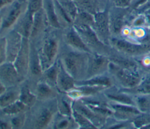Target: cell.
<instances>
[{
	"instance_id": "cell-1",
	"label": "cell",
	"mask_w": 150,
	"mask_h": 129,
	"mask_svg": "<svg viewBox=\"0 0 150 129\" xmlns=\"http://www.w3.org/2000/svg\"><path fill=\"white\" fill-rule=\"evenodd\" d=\"M88 54L74 50L64 44L60 48L59 60L64 69L76 81L86 79L88 65Z\"/></svg>"
},
{
	"instance_id": "cell-2",
	"label": "cell",
	"mask_w": 150,
	"mask_h": 129,
	"mask_svg": "<svg viewBox=\"0 0 150 129\" xmlns=\"http://www.w3.org/2000/svg\"><path fill=\"white\" fill-rule=\"evenodd\" d=\"M57 29L46 32L40 47H36L43 71L52 65L58 59L60 45Z\"/></svg>"
},
{
	"instance_id": "cell-3",
	"label": "cell",
	"mask_w": 150,
	"mask_h": 129,
	"mask_svg": "<svg viewBox=\"0 0 150 129\" xmlns=\"http://www.w3.org/2000/svg\"><path fill=\"white\" fill-rule=\"evenodd\" d=\"M40 102H42L41 104L30 113V128L43 129L48 127L57 112L56 97L47 101Z\"/></svg>"
},
{
	"instance_id": "cell-4",
	"label": "cell",
	"mask_w": 150,
	"mask_h": 129,
	"mask_svg": "<svg viewBox=\"0 0 150 129\" xmlns=\"http://www.w3.org/2000/svg\"><path fill=\"white\" fill-rule=\"evenodd\" d=\"M134 15V10L131 7L122 8L111 6L110 4L108 16L111 37H121L124 27L129 25Z\"/></svg>"
},
{
	"instance_id": "cell-5",
	"label": "cell",
	"mask_w": 150,
	"mask_h": 129,
	"mask_svg": "<svg viewBox=\"0 0 150 129\" xmlns=\"http://www.w3.org/2000/svg\"><path fill=\"white\" fill-rule=\"evenodd\" d=\"M108 71L114 79L121 86L126 89L132 88L142 81L139 69H131L121 68L110 61Z\"/></svg>"
},
{
	"instance_id": "cell-6",
	"label": "cell",
	"mask_w": 150,
	"mask_h": 129,
	"mask_svg": "<svg viewBox=\"0 0 150 129\" xmlns=\"http://www.w3.org/2000/svg\"><path fill=\"white\" fill-rule=\"evenodd\" d=\"M73 26L92 53L103 54L108 57L112 48L110 46L106 45L101 42L91 26L86 25Z\"/></svg>"
},
{
	"instance_id": "cell-7",
	"label": "cell",
	"mask_w": 150,
	"mask_h": 129,
	"mask_svg": "<svg viewBox=\"0 0 150 129\" xmlns=\"http://www.w3.org/2000/svg\"><path fill=\"white\" fill-rule=\"evenodd\" d=\"M110 46L117 51L132 58L139 57L149 53L145 44L134 43L121 37H111Z\"/></svg>"
},
{
	"instance_id": "cell-8",
	"label": "cell",
	"mask_w": 150,
	"mask_h": 129,
	"mask_svg": "<svg viewBox=\"0 0 150 129\" xmlns=\"http://www.w3.org/2000/svg\"><path fill=\"white\" fill-rule=\"evenodd\" d=\"M110 5L104 10L94 15V25L92 26L99 40L106 45L110 46L111 35L109 26L108 10Z\"/></svg>"
},
{
	"instance_id": "cell-9",
	"label": "cell",
	"mask_w": 150,
	"mask_h": 129,
	"mask_svg": "<svg viewBox=\"0 0 150 129\" xmlns=\"http://www.w3.org/2000/svg\"><path fill=\"white\" fill-rule=\"evenodd\" d=\"M110 60L107 55L93 53L88 54L86 79L104 74L108 70Z\"/></svg>"
},
{
	"instance_id": "cell-10",
	"label": "cell",
	"mask_w": 150,
	"mask_h": 129,
	"mask_svg": "<svg viewBox=\"0 0 150 129\" xmlns=\"http://www.w3.org/2000/svg\"><path fill=\"white\" fill-rule=\"evenodd\" d=\"M25 3L15 0L9 5L7 11L2 15L0 26V36L6 30L15 26L20 18L23 10Z\"/></svg>"
},
{
	"instance_id": "cell-11",
	"label": "cell",
	"mask_w": 150,
	"mask_h": 129,
	"mask_svg": "<svg viewBox=\"0 0 150 129\" xmlns=\"http://www.w3.org/2000/svg\"><path fill=\"white\" fill-rule=\"evenodd\" d=\"M0 80L8 88L19 85L25 78L19 74L13 62L6 61L0 65Z\"/></svg>"
},
{
	"instance_id": "cell-12",
	"label": "cell",
	"mask_w": 150,
	"mask_h": 129,
	"mask_svg": "<svg viewBox=\"0 0 150 129\" xmlns=\"http://www.w3.org/2000/svg\"><path fill=\"white\" fill-rule=\"evenodd\" d=\"M30 55V40L23 37L21 50L13 62V64L19 74L26 79L29 72Z\"/></svg>"
},
{
	"instance_id": "cell-13",
	"label": "cell",
	"mask_w": 150,
	"mask_h": 129,
	"mask_svg": "<svg viewBox=\"0 0 150 129\" xmlns=\"http://www.w3.org/2000/svg\"><path fill=\"white\" fill-rule=\"evenodd\" d=\"M63 40L64 44L74 50L93 53L73 25L64 28L63 32Z\"/></svg>"
},
{
	"instance_id": "cell-14",
	"label": "cell",
	"mask_w": 150,
	"mask_h": 129,
	"mask_svg": "<svg viewBox=\"0 0 150 129\" xmlns=\"http://www.w3.org/2000/svg\"><path fill=\"white\" fill-rule=\"evenodd\" d=\"M5 38L6 61L13 62L22 47L23 37L15 29H12Z\"/></svg>"
},
{
	"instance_id": "cell-15",
	"label": "cell",
	"mask_w": 150,
	"mask_h": 129,
	"mask_svg": "<svg viewBox=\"0 0 150 129\" xmlns=\"http://www.w3.org/2000/svg\"><path fill=\"white\" fill-rule=\"evenodd\" d=\"M78 11L87 12L92 15L102 11L110 5L108 0H73Z\"/></svg>"
},
{
	"instance_id": "cell-16",
	"label": "cell",
	"mask_w": 150,
	"mask_h": 129,
	"mask_svg": "<svg viewBox=\"0 0 150 129\" xmlns=\"http://www.w3.org/2000/svg\"><path fill=\"white\" fill-rule=\"evenodd\" d=\"M43 72L40 60L35 43L30 40V55L28 75L32 79H39Z\"/></svg>"
},
{
	"instance_id": "cell-17",
	"label": "cell",
	"mask_w": 150,
	"mask_h": 129,
	"mask_svg": "<svg viewBox=\"0 0 150 129\" xmlns=\"http://www.w3.org/2000/svg\"><path fill=\"white\" fill-rule=\"evenodd\" d=\"M73 108L87 117L96 127H100L105 123V117L93 111L80 99L73 101Z\"/></svg>"
},
{
	"instance_id": "cell-18",
	"label": "cell",
	"mask_w": 150,
	"mask_h": 129,
	"mask_svg": "<svg viewBox=\"0 0 150 129\" xmlns=\"http://www.w3.org/2000/svg\"><path fill=\"white\" fill-rule=\"evenodd\" d=\"M75 81L73 77L64 69L60 61V69L56 83V89L58 92L66 93L75 86Z\"/></svg>"
},
{
	"instance_id": "cell-19",
	"label": "cell",
	"mask_w": 150,
	"mask_h": 129,
	"mask_svg": "<svg viewBox=\"0 0 150 129\" xmlns=\"http://www.w3.org/2000/svg\"><path fill=\"white\" fill-rule=\"evenodd\" d=\"M111 108L114 110V113L117 118L121 119H133L141 112L135 106L121 103H113L110 104Z\"/></svg>"
},
{
	"instance_id": "cell-20",
	"label": "cell",
	"mask_w": 150,
	"mask_h": 129,
	"mask_svg": "<svg viewBox=\"0 0 150 129\" xmlns=\"http://www.w3.org/2000/svg\"><path fill=\"white\" fill-rule=\"evenodd\" d=\"M33 21V14L25 10L23 16L16 22L15 29L23 37L30 38Z\"/></svg>"
},
{
	"instance_id": "cell-21",
	"label": "cell",
	"mask_w": 150,
	"mask_h": 129,
	"mask_svg": "<svg viewBox=\"0 0 150 129\" xmlns=\"http://www.w3.org/2000/svg\"><path fill=\"white\" fill-rule=\"evenodd\" d=\"M58 93L56 88L43 81L39 80L36 84L35 93L37 96L38 101H47L56 98Z\"/></svg>"
},
{
	"instance_id": "cell-22",
	"label": "cell",
	"mask_w": 150,
	"mask_h": 129,
	"mask_svg": "<svg viewBox=\"0 0 150 129\" xmlns=\"http://www.w3.org/2000/svg\"><path fill=\"white\" fill-rule=\"evenodd\" d=\"M49 25L43 8L33 14V21L29 40L33 41L42 32H45L46 25Z\"/></svg>"
},
{
	"instance_id": "cell-23",
	"label": "cell",
	"mask_w": 150,
	"mask_h": 129,
	"mask_svg": "<svg viewBox=\"0 0 150 129\" xmlns=\"http://www.w3.org/2000/svg\"><path fill=\"white\" fill-rule=\"evenodd\" d=\"M43 9L47 20L49 26L54 29H61L62 26L56 12L54 0H43Z\"/></svg>"
},
{
	"instance_id": "cell-24",
	"label": "cell",
	"mask_w": 150,
	"mask_h": 129,
	"mask_svg": "<svg viewBox=\"0 0 150 129\" xmlns=\"http://www.w3.org/2000/svg\"><path fill=\"white\" fill-rule=\"evenodd\" d=\"M52 128L54 129H69L79 128L73 116H67L57 112L51 123Z\"/></svg>"
},
{
	"instance_id": "cell-25",
	"label": "cell",
	"mask_w": 150,
	"mask_h": 129,
	"mask_svg": "<svg viewBox=\"0 0 150 129\" xmlns=\"http://www.w3.org/2000/svg\"><path fill=\"white\" fill-rule=\"evenodd\" d=\"M73 101L66 93H58L56 96L57 112L62 115L72 116Z\"/></svg>"
},
{
	"instance_id": "cell-26",
	"label": "cell",
	"mask_w": 150,
	"mask_h": 129,
	"mask_svg": "<svg viewBox=\"0 0 150 129\" xmlns=\"http://www.w3.org/2000/svg\"><path fill=\"white\" fill-rule=\"evenodd\" d=\"M60 69V60H57L50 67L44 70L39 80L43 81L50 86L56 88L58 74Z\"/></svg>"
},
{
	"instance_id": "cell-27",
	"label": "cell",
	"mask_w": 150,
	"mask_h": 129,
	"mask_svg": "<svg viewBox=\"0 0 150 129\" xmlns=\"http://www.w3.org/2000/svg\"><path fill=\"white\" fill-rule=\"evenodd\" d=\"M19 95L20 88L18 85L7 88L0 95V109L6 107L19 100Z\"/></svg>"
},
{
	"instance_id": "cell-28",
	"label": "cell",
	"mask_w": 150,
	"mask_h": 129,
	"mask_svg": "<svg viewBox=\"0 0 150 129\" xmlns=\"http://www.w3.org/2000/svg\"><path fill=\"white\" fill-rule=\"evenodd\" d=\"M112 84V81L109 76L104 74L94 76L92 78L84 79L81 81H75L76 86L87 85V86H103L109 87Z\"/></svg>"
},
{
	"instance_id": "cell-29",
	"label": "cell",
	"mask_w": 150,
	"mask_h": 129,
	"mask_svg": "<svg viewBox=\"0 0 150 129\" xmlns=\"http://www.w3.org/2000/svg\"><path fill=\"white\" fill-rule=\"evenodd\" d=\"M19 100L29 109L33 107L37 103V96L36 94L31 90V89L28 83H25L20 88Z\"/></svg>"
},
{
	"instance_id": "cell-30",
	"label": "cell",
	"mask_w": 150,
	"mask_h": 129,
	"mask_svg": "<svg viewBox=\"0 0 150 129\" xmlns=\"http://www.w3.org/2000/svg\"><path fill=\"white\" fill-rule=\"evenodd\" d=\"M29 109H30L28 106L21 100H18L9 106L0 109V113L8 116H12L21 113L26 112Z\"/></svg>"
},
{
	"instance_id": "cell-31",
	"label": "cell",
	"mask_w": 150,
	"mask_h": 129,
	"mask_svg": "<svg viewBox=\"0 0 150 129\" xmlns=\"http://www.w3.org/2000/svg\"><path fill=\"white\" fill-rule=\"evenodd\" d=\"M94 15H92L87 12L79 11L73 20V25H86L91 26L92 27L94 25Z\"/></svg>"
},
{
	"instance_id": "cell-32",
	"label": "cell",
	"mask_w": 150,
	"mask_h": 129,
	"mask_svg": "<svg viewBox=\"0 0 150 129\" xmlns=\"http://www.w3.org/2000/svg\"><path fill=\"white\" fill-rule=\"evenodd\" d=\"M134 100L136 107L141 113H150V95H137Z\"/></svg>"
},
{
	"instance_id": "cell-33",
	"label": "cell",
	"mask_w": 150,
	"mask_h": 129,
	"mask_svg": "<svg viewBox=\"0 0 150 129\" xmlns=\"http://www.w3.org/2000/svg\"><path fill=\"white\" fill-rule=\"evenodd\" d=\"M125 92H129L137 95H150V76H147L136 86L127 89Z\"/></svg>"
},
{
	"instance_id": "cell-34",
	"label": "cell",
	"mask_w": 150,
	"mask_h": 129,
	"mask_svg": "<svg viewBox=\"0 0 150 129\" xmlns=\"http://www.w3.org/2000/svg\"><path fill=\"white\" fill-rule=\"evenodd\" d=\"M107 97L111 99L112 100H114V102L121 103V104H129V105H132L135 106V102L134 98H131L128 95H127L125 93H123L122 92H118V93H108L106 95Z\"/></svg>"
},
{
	"instance_id": "cell-35",
	"label": "cell",
	"mask_w": 150,
	"mask_h": 129,
	"mask_svg": "<svg viewBox=\"0 0 150 129\" xmlns=\"http://www.w3.org/2000/svg\"><path fill=\"white\" fill-rule=\"evenodd\" d=\"M72 116L74 119L75 121L78 125L79 128L85 129H93L97 128V127L84 116L80 114V113L76 111L74 109L73 110Z\"/></svg>"
},
{
	"instance_id": "cell-36",
	"label": "cell",
	"mask_w": 150,
	"mask_h": 129,
	"mask_svg": "<svg viewBox=\"0 0 150 129\" xmlns=\"http://www.w3.org/2000/svg\"><path fill=\"white\" fill-rule=\"evenodd\" d=\"M63 9L69 14L73 21L74 20L77 12L78 9L73 0H57Z\"/></svg>"
},
{
	"instance_id": "cell-37",
	"label": "cell",
	"mask_w": 150,
	"mask_h": 129,
	"mask_svg": "<svg viewBox=\"0 0 150 129\" xmlns=\"http://www.w3.org/2000/svg\"><path fill=\"white\" fill-rule=\"evenodd\" d=\"M27 112H23L16 115L11 116L10 120L12 128L18 129L21 128L25 125L27 118Z\"/></svg>"
},
{
	"instance_id": "cell-38",
	"label": "cell",
	"mask_w": 150,
	"mask_h": 129,
	"mask_svg": "<svg viewBox=\"0 0 150 129\" xmlns=\"http://www.w3.org/2000/svg\"><path fill=\"white\" fill-rule=\"evenodd\" d=\"M133 123L137 127H142L150 124V113H140L133 119Z\"/></svg>"
},
{
	"instance_id": "cell-39",
	"label": "cell",
	"mask_w": 150,
	"mask_h": 129,
	"mask_svg": "<svg viewBox=\"0 0 150 129\" xmlns=\"http://www.w3.org/2000/svg\"><path fill=\"white\" fill-rule=\"evenodd\" d=\"M26 10L33 14L43 8V0H28Z\"/></svg>"
},
{
	"instance_id": "cell-40",
	"label": "cell",
	"mask_w": 150,
	"mask_h": 129,
	"mask_svg": "<svg viewBox=\"0 0 150 129\" xmlns=\"http://www.w3.org/2000/svg\"><path fill=\"white\" fill-rule=\"evenodd\" d=\"M6 61V38L5 37L0 38V65Z\"/></svg>"
},
{
	"instance_id": "cell-41",
	"label": "cell",
	"mask_w": 150,
	"mask_h": 129,
	"mask_svg": "<svg viewBox=\"0 0 150 129\" xmlns=\"http://www.w3.org/2000/svg\"><path fill=\"white\" fill-rule=\"evenodd\" d=\"M134 0H110V4L115 7L127 8L131 7Z\"/></svg>"
},
{
	"instance_id": "cell-42",
	"label": "cell",
	"mask_w": 150,
	"mask_h": 129,
	"mask_svg": "<svg viewBox=\"0 0 150 129\" xmlns=\"http://www.w3.org/2000/svg\"><path fill=\"white\" fill-rule=\"evenodd\" d=\"M12 128L10 121L0 120V129H11Z\"/></svg>"
},
{
	"instance_id": "cell-43",
	"label": "cell",
	"mask_w": 150,
	"mask_h": 129,
	"mask_svg": "<svg viewBox=\"0 0 150 129\" xmlns=\"http://www.w3.org/2000/svg\"><path fill=\"white\" fill-rule=\"evenodd\" d=\"M15 0H0V10L4 8L9 6Z\"/></svg>"
},
{
	"instance_id": "cell-44",
	"label": "cell",
	"mask_w": 150,
	"mask_h": 129,
	"mask_svg": "<svg viewBox=\"0 0 150 129\" xmlns=\"http://www.w3.org/2000/svg\"><path fill=\"white\" fill-rule=\"evenodd\" d=\"M6 88H7L5 86V85L0 80V95H2L6 90Z\"/></svg>"
},
{
	"instance_id": "cell-45",
	"label": "cell",
	"mask_w": 150,
	"mask_h": 129,
	"mask_svg": "<svg viewBox=\"0 0 150 129\" xmlns=\"http://www.w3.org/2000/svg\"><path fill=\"white\" fill-rule=\"evenodd\" d=\"M2 15H3V14H2L1 12H0V26L1 25V22H2Z\"/></svg>"
},
{
	"instance_id": "cell-46",
	"label": "cell",
	"mask_w": 150,
	"mask_h": 129,
	"mask_svg": "<svg viewBox=\"0 0 150 129\" xmlns=\"http://www.w3.org/2000/svg\"><path fill=\"white\" fill-rule=\"evenodd\" d=\"M17 1H20V2H23V3H26V2H27V1L28 0H17Z\"/></svg>"
},
{
	"instance_id": "cell-47",
	"label": "cell",
	"mask_w": 150,
	"mask_h": 129,
	"mask_svg": "<svg viewBox=\"0 0 150 129\" xmlns=\"http://www.w3.org/2000/svg\"><path fill=\"white\" fill-rule=\"evenodd\" d=\"M108 1H110V0H108Z\"/></svg>"
}]
</instances>
